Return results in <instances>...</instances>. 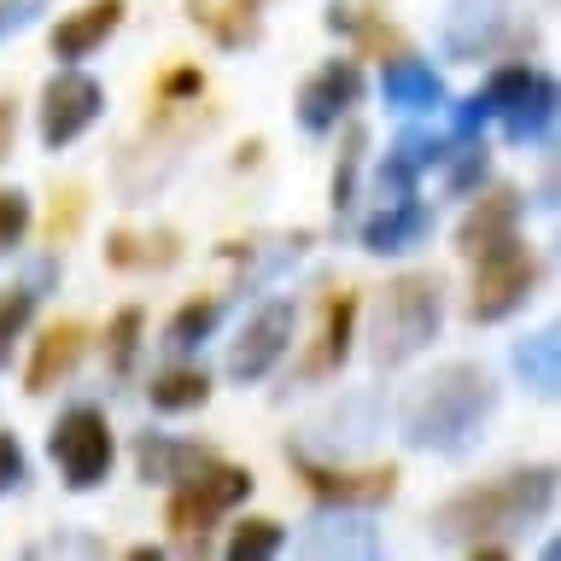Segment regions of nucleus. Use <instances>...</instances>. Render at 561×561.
Listing matches in <instances>:
<instances>
[{"label":"nucleus","mask_w":561,"mask_h":561,"mask_svg":"<svg viewBox=\"0 0 561 561\" xmlns=\"http://www.w3.org/2000/svg\"><path fill=\"white\" fill-rule=\"evenodd\" d=\"M491 403H497V386L480 363H445L403 403V438L415 450H468Z\"/></svg>","instance_id":"obj_1"},{"label":"nucleus","mask_w":561,"mask_h":561,"mask_svg":"<svg viewBox=\"0 0 561 561\" xmlns=\"http://www.w3.org/2000/svg\"><path fill=\"white\" fill-rule=\"evenodd\" d=\"M550 503H556V468H520V473H503V480L456 491L450 503H438L433 533L473 550V543H485L497 533H515L520 520L543 515Z\"/></svg>","instance_id":"obj_2"},{"label":"nucleus","mask_w":561,"mask_h":561,"mask_svg":"<svg viewBox=\"0 0 561 561\" xmlns=\"http://www.w3.org/2000/svg\"><path fill=\"white\" fill-rule=\"evenodd\" d=\"M438 322H445V287H438V275H398L392 287L380 293L375 345H368V357H375L380 368L410 363L415 351L433 345Z\"/></svg>","instance_id":"obj_3"},{"label":"nucleus","mask_w":561,"mask_h":561,"mask_svg":"<svg viewBox=\"0 0 561 561\" xmlns=\"http://www.w3.org/2000/svg\"><path fill=\"white\" fill-rule=\"evenodd\" d=\"M252 497V473L234 468V462H217L210 456L205 468H193L182 485L170 491V508H164V526L182 543H193V550H205V538H210V520L228 515L234 503Z\"/></svg>","instance_id":"obj_4"},{"label":"nucleus","mask_w":561,"mask_h":561,"mask_svg":"<svg viewBox=\"0 0 561 561\" xmlns=\"http://www.w3.org/2000/svg\"><path fill=\"white\" fill-rule=\"evenodd\" d=\"M473 263H480V275H473V298H468L473 322H503V316H515L526 298H533L538 275H543L538 252L526 240H515V234L497 240V245H485Z\"/></svg>","instance_id":"obj_5"},{"label":"nucleus","mask_w":561,"mask_h":561,"mask_svg":"<svg viewBox=\"0 0 561 561\" xmlns=\"http://www.w3.org/2000/svg\"><path fill=\"white\" fill-rule=\"evenodd\" d=\"M47 450H53V462H59V473H65L70 491H94L105 473H112V456H117L105 415L88 410V403H77V410H65L59 421H53Z\"/></svg>","instance_id":"obj_6"},{"label":"nucleus","mask_w":561,"mask_h":561,"mask_svg":"<svg viewBox=\"0 0 561 561\" xmlns=\"http://www.w3.org/2000/svg\"><path fill=\"white\" fill-rule=\"evenodd\" d=\"M287 462H293L298 480H305L322 503H333V508H375V503H386L398 491V468L392 462H380V468H328V462H316L310 450H287Z\"/></svg>","instance_id":"obj_7"},{"label":"nucleus","mask_w":561,"mask_h":561,"mask_svg":"<svg viewBox=\"0 0 561 561\" xmlns=\"http://www.w3.org/2000/svg\"><path fill=\"white\" fill-rule=\"evenodd\" d=\"M100 105H105V88L94 77H82V70H59V77H47V88H42V140L53 152L70 147L82 129H94Z\"/></svg>","instance_id":"obj_8"},{"label":"nucleus","mask_w":561,"mask_h":561,"mask_svg":"<svg viewBox=\"0 0 561 561\" xmlns=\"http://www.w3.org/2000/svg\"><path fill=\"white\" fill-rule=\"evenodd\" d=\"M293 322H298L293 298H270L263 310H252V322L240 328L234 351H228V375H234V380H263L280 357H287Z\"/></svg>","instance_id":"obj_9"},{"label":"nucleus","mask_w":561,"mask_h":561,"mask_svg":"<svg viewBox=\"0 0 561 561\" xmlns=\"http://www.w3.org/2000/svg\"><path fill=\"white\" fill-rule=\"evenodd\" d=\"M357 94H363V70L351 59H328L305 88H298V123H305L310 135L340 129V117L357 105Z\"/></svg>","instance_id":"obj_10"},{"label":"nucleus","mask_w":561,"mask_h":561,"mask_svg":"<svg viewBox=\"0 0 561 561\" xmlns=\"http://www.w3.org/2000/svg\"><path fill=\"white\" fill-rule=\"evenodd\" d=\"M433 234V210L415 199V193H398L392 205H380L375 217L363 222V252H380V257H392V252H415L421 240Z\"/></svg>","instance_id":"obj_11"},{"label":"nucleus","mask_w":561,"mask_h":561,"mask_svg":"<svg viewBox=\"0 0 561 561\" xmlns=\"http://www.w3.org/2000/svg\"><path fill=\"white\" fill-rule=\"evenodd\" d=\"M351 333H357V293H333L322 305V333H316L310 357H305V375L322 380V375H340L345 357H351Z\"/></svg>","instance_id":"obj_12"},{"label":"nucleus","mask_w":561,"mask_h":561,"mask_svg":"<svg viewBox=\"0 0 561 561\" xmlns=\"http://www.w3.org/2000/svg\"><path fill=\"white\" fill-rule=\"evenodd\" d=\"M515 222H520V193L515 187H491L480 205L462 217V228H456V245H462L468 257H480L485 245H497L515 234Z\"/></svg>","instance_id":"obj_13"},{"label":"nucleus","mask_w":561,"mask_h":561,"mask_svg":"<svg viewBox=\"0 0 561 561\" xmlns=\"http://www.w3.org/2000/svg\"><path fill=\"white\" fill-rule=\"evenodd\" d=\"M135 462H140V480L182 485L193 468L210 462V450L205 445H187V438H170V433H140L135 438Z\"/></svg>","instance_id":"obj_14"},{"label":"nucleus","mask_w":561,"mask_h":561,"mask_svg":"<svg viewBox=\"0 0 561 561\" xmlns=\"http://www.w3.org/2000/svg\"><path fill=\"white\" fill-rule=\"evenodd\" d=\"M123 24V0H88L82 12H70L59 30H53V59H88L94 47H105V35H117Z\"/></svg>","instance_id":"obj_15"},{"label":"nucleus","mask_w":561,"mask_h":561,"mask_svg":"<svg viewBox=\"0 0 561 561\" xmlns=\"http://www.w3.org/2000/svg\"><path fill=\"white\" fill-rule=\"evenodd\" d=\"M82 322H53L42 340H35V357H30V375H24V392H53L70 368H77V357H82Z\"/></svg>","instance_id":"obj_16"},{"label":"nucleus","mask_w":561,"mask_h":561,"mask_svg":"<svg viewBox=\"0 0 561 561\" xmlns=\"http://www.w3.org/2000/svg\"><path fill=\"white\" fill-rule=\"evenodd\" d=\"M380 94H386V105H398V112H427V105L445 100V82H438V70L421 65V59H392L380 70Z\"/></svg>","instance_id":"obj_17"},{"label":"nucleus","mask_w":561,"mask_h":561,"mask_svg":"<svg viewBox=\"0 0 561 561\" xmlns=\"http://www.w3.org/2000/svg\"><path fill=\"white\" fill-rule=\"evenodd\" d=\"M175 257H182V240H175L170 228H158V234H112L105 240V263H112V270H170Z\"/></svg>","instance_id":"obj_18"},{"label":"nucleus","mask_w":561,"mask_h":561,"mask_svg":"<svg viewBox=\"0 0 561 561\" xmlns=\"http://www.w3.org/2000/svg\"><path fill=\"white\" fill-rule=\"evenodd\" d=\"M305 550L310 556H375L380 538H375V526H368V520H351L345 508H340V515H322V520L310 526Z\"/></svg>","instance_id":"obj_19"},{"label":"nucleus","mask_w":561,"mask_h":561,"mask_svg":"<svg viewBox=\"0 0 561 561\" xmlns=\"http://www.w3.org/2000/svg\"><path fill=\"white\" fill-rule=\"evenodd\" d=\"M193 24H205L210 35H217L222 47H245L257 35V0H187Z\"/></svg>","instance_id":"obj_20"},{"label":"nucleus","mask_w":561,"mask_h":561,"mask_svg":"<svg viewBox=\"0 0 561 561\" xmlns=\"http://www.w3.org/2000/svg\"><path fill=\"white\" fill-rule=\"evenodd\" d=\"M515 375L533 386L538 398H556V386H561V340H556V328H543V333H533V340L515 345Z\"/></svg>","instance_id":"obj_21"},{"label":"nucleus","mask_w":561,"mask_h":561,"mask_svg":"<svg viewBox=\"0 0 561 561\" xmlns=\"http://www.w3.org/2000/svg\"><path fill=\"white\" fill-rule=\"evenodd\" d=\"M433 158H445L438 152V140H427V135H403L392 152H386V164H380V193H415V175L433 164Z\"/></svg>","instance_id":"obj_22"},{"label":"nucleus","mask_w":561,"mask_h":561,"mask_svg":"<svg viewBox=\"0 0 561 561\" xmlns=\"http://www.w3.org/2000/svg\"><path fill=\"white\" fill-rule=\"evenodd\" d=\"M503 123H508V140H543V135H550V123H556V82L533 77V88L508 105Z\"/></svg>","instance_id":"obj_23"},{"label":"nucleus","mask_w":561,"mask_h":561,"mask_svg":"<svg viewBox=\"0 0 561 561\" xmlns=\"http://www.w3.org/2000/svg\"><path fill=\"white\" fill-rule=\"evenodd\" d=\"M147 398H152V410L182 415V410H199L210 398V380H205V368H164V375L147 386Z\"/></svg>","instance_id":"obj_24"},{"label":"nucleus","mask_w":561,"mask_h":561,"mask_svg":"<svg viewBox=\"0 0 561 561\" xmlns=\"http://www.w3.org/2000/svg\"><path fill=\"white\" fill-rule=\"evenodd\" d=\"M363 152H368V129H345V147H340V164H333V210L357 205V170H363Z\"/></svg>","instance_id":"obj_25"},{"label":"nucleus","mask_w":561,"mask_h":561,"mask_svg":"<svg viewBox=\"0 0 561 561\" xmlns=\"http://www.w3.org/2000/svg\"><path fill=\"white\" fill-rule=\"evenodd\" d=\"M217 316H222L217 298H193V305H182V310L170 316V333H164V340H170L175 351H193L210 328H217Z\"/></svg>","instance_id":"obj_26"},{"label":"nucleus","mask_w":561,"mask_h":561,"mask_svg":"<svg viewBox=\"0 0 561 561\" xmlns=\"http://www.w3.org/2000/svg\"><path fill=\"white\" fill-rule=\"evenodd\" d=\"M280 543H287V533H280L275 520H240L234 533H228V561H263V556H275Z\"/></svg>","instance_id":"obj_27"},{"label":"nucleus","mask_w":561,"mask_h":561,"mask_svg":"<svg viewBox=\"0 0 561 561\" xmlns=\"http://www.w3.org/2000/svg\"><path fill=\"white\" fill-rule=\"evenodd\" d=\"M30 310H35V293L30 287L0 293V368L12 363V345H18V333L30 328Z\"/></svg>","instance_id":"obj_28"},{"label":"nucleus","mask_w":561,"mask_h":561,"mask_svg":"<svg viewBox=\"0 0 561 561\" xmlns=\"http://www.w3.org/2000/svg\"><path fill=\"white\" fill-rule=\"evenodd\" d=\"M538 70H526V65H503V70H491V82L480 88V100H485V112H508L526 88H533Z\"/></svg>","instance_id":"obj_29"},{"label":"nucleus","mask_w":561,"mask_h":561,"mask_svg":"<svg viewBox=\"0 0 561 561\" xmlns=\"http://www.w3.org/2000/svg\"><path fill=\"white\" fill-rule=\"evenodd\" d=\"M105 345H112V368L123 375V368L135 363V351H140V310H117L112 316V328H105Z\"/></svg>","instance_id":"obj_30"},{"label":"nucleus","mask_w":561,"mask_h":561,"mask_svg":"<svg viewBox=\"0 0 561 561\" xmlns=\"http://www.w3.org/2000/svg\"><path fill=\"white\" fill-rule=\"evenodd\" d=\"M30 234V199L18 187H0V252H12Z\"/></svg>","instance_id":"obj_31"},{"label":"nucleus","mask_w":561,"mask_h":561,"mask_svg":"<svg viewBox=\"0 0 561 561\" xmlns=\"http://www.w3.org/2000/svg\"><path fill=\"white\" fill-rule=\"evenodd\" d=\"M480 182H485V140H462V152L450 158V193H468V187H480Z\"/></svg>","instance_id":"obj_32"},{"label":"nucleus","mask_w":561,"mask_h":561,"mask_svg":"<svg viewBox=\"0 0 561 561\" xmlns=\"http://www.w3.org/2000/svg\"><path fill=\"white\" fill-rule=\"evenodd\" d=\"M199 94H205L199 65H175V70H164V77H158V100H164V105H175V100H199Z\"/></svg>","instance_id":"obj_33"},{"label":"nucleus","mask_w":561,"mask_h":561,"mask_svg":"<svg viewBox=\"0 0 561 561\" xmlns=\"http://www.w3.org/2000/svg\"><path fill=\"white\" fill-rule=\"evenodd\" d=\"M77 222H82V187H65L59 205H53V217H47V240L65 245L70 234H77Z\"/></svg>","instance_id":"obj_34"},{"label":"nucleus","mask_w":561,"mask_h":561,"mask_svg":"<svg viewBox=\"0 0 561 561\" xmlns=\"http://www.w3.org/2000/svg\"><path fill=\"white\" fill-rule=\"evenodd\" d=\"M42 12H47V0H0V42L18 35V30H30Z\"/></svg>","instance_id":"obj_35"},{"label":"nucleus","mask_w":561,"mask_h":561,"mask_svg":"<svg viewBox=\"0 0 561 561\" xmlns=\"http://www.w3.org/2000/svg\"><path fill=\"white\" fill-rule=\"evenodd\" d=\"M24 480H30L24 450H18V438H12V433H0V491H18Z\"/></svg>","instance_id":"obj_36"},{"label":"nucleus","mask_w":561,"mask_h":561,"mask_svg":"<svg viewBox=\"0 0 561 561\" xmlns=\"http://www.w3.org/2000/svg\"><path fill=\"white\" fill-rule=\"evenodd\" d=\"M485 117H491V112H485V100H480V94H468L462 105H456V117H450V140H473V135L485 129Z\"/></svg>","instance_id":"obj_37"},{"label":"nucleus","mask_w":561,"mask_h":561,"mask_svg":"<svg viewBox=\"0 0 561 561\" xmlns=\"http://www.w3.org/2000/svg\"><path fill=\"white\" fill-rule=\"evenodd\" d=\"M12 135H18V117H12V105L0 100V158L12 152Z\"/></svg>","instance_id":"obj_38"}]
</instances>
